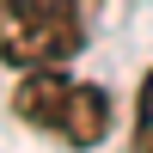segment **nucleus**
<instances>
[{
  "mask_svg": "<svg viewBox=\"0 0 153 153\" xmlns=\"http://www.w3.org/2000/svg\"><path fill=\"white\" fill-rule=\"evenodd\" d=\"M135 153H153V68L141 80V98H135Z\"/></svg>",
  "mask_w": 153,
  "mask_h": 153,
  "instance_id": "nucleus-3",
  "label": "nucleus"
},
{
  "mask_svg": "<svg viewBox=\"0 0 153 153\" xmlns=\"http://www.w3.org/2000/svg\"><path fill=\"white\" fill-rule=\"evenodd\" d=\"M86 43L80 0H0V61L19 74L61 68Z\"/></svg>",
  "mask_w": 153,
  "mask_h": 153,
  "instance_id": "nucleus-1",
  "label": "nucleus"
},
{
  "mask_svg": "<svg viewBox=\"0 0 153 153\" xmlns=\"http://www.w3.org/2000/svg\"><path fill=\"white\" fill-rule=\"evenodd\" d=\"M104 135H110V92L74 80L68 98H61V117H55V141H68V147H98Z\"/></svg>",
  "mask_w": 153,
  "mask_h": 153,
  "instance_id": "nucleus-2",
  "label": "nucleus"
}]
</instances>
